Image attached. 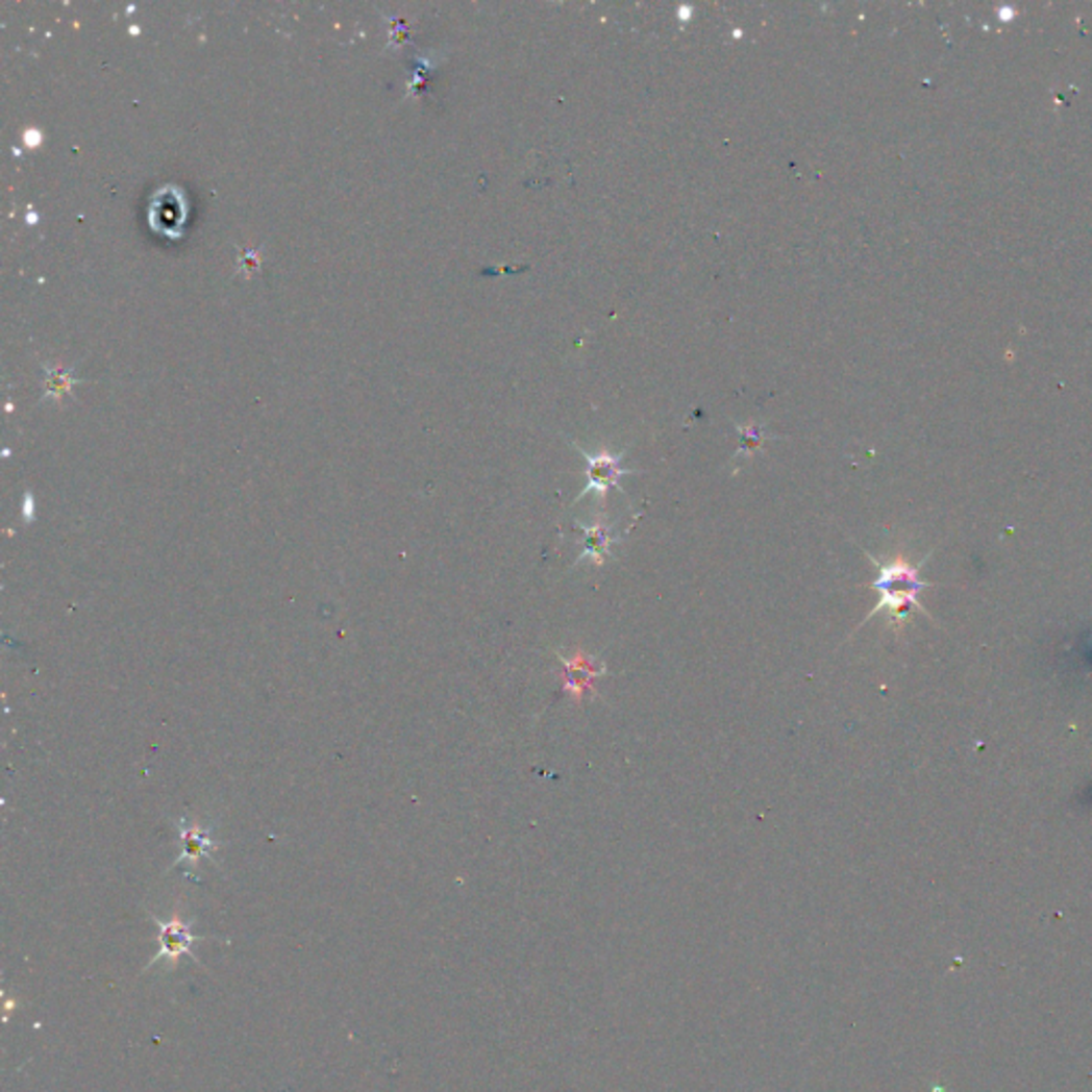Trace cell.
Listing matches in <instances>:
<instances>
[{"label": "cell", "mask_w": 1092, "mask_h": 1092, "mask_svg": "<svg viewBox=\"0 0 1092 1092\" xmlns=\"http://www.w3.org/2000/svg\"><path fill=\"white\" fill-rule=\"evenodd\" d=\"M24 142H26L28 146H36V144L41 142V132H39L36 128H28V130L24 132Z\"/></svg>", "instance_id": "cell-8"}, {"label": "cell", "mask_w": 1092, "mask_h": 1092, "mask_svg": "<svg viewBox=\"0 0 1092 1092\" xmlns=\"http://www.w3.org/2000/svg\"><path fill=\"white\" fill-rule=\"evenodd\" d=\"M150 918L158 926L160 949H158V953L154 955V959L148 963L144 973L150 971L154 965H158L163 961L169 963L171 967H175L181 955H191V959L197 961V955L193 951V945L203 941L205 937L193 933V922L181 920L179 916H173L171 920H160L158 916H150Z\"/></svg>", "instance_id": "cell-3"}, {"label": "cell", "mask_w": 1092, "mask_h": 1092, "mask_svg": "<svg viewBox=\"0 0 1092 1092\" xmlns=\"http://www.w3.org/2000/svg\"><path fill=\"white\" fill-rule=\"evenodd\" d=\"M869 560L879 570V574H877V578L873 580L871 587L875 591H879L882 598H879L877 606L867 615V619H864L860 625H864L871 617H875L882 611H888L890 621H896V623L904 621L909 611L926 613L924 606L920 604L918 596H920L922 589L933 587V582H926V580L920 578V566L909 564V560H904L902 555H896L888 564L875 560L873 555H869Z\"/></svg>", "instance_id": "cell-1"}, {"label": "cell", "mask_w": 1092, "mask_h": 1092, "mask_svg": "<svg viewBox=\"0 0 1092 1092\" xmlns=\"http://www.w3.org/2000/svg\"><path fill=\"white\" fill-rule=\"evenodd\" d=\"M45 380H48V387H45V395L48 397L50 395L60 397L75 382V378H71V372H60V370H50V368H45Z\"/></svg>", "instance_id": "cell-7"}, {"label": "cell", "mask_w": 1092, "mask_h": 1092, "mask_svg": "<svg viewBox=\"0 0 1092 1092\" xmlns=\"http://www.w3.org/2000/svg\"><path fill=\"white\" fill-rule=\"evenodd\" d=\"M578 529L582 531V553L580 557L574 562L580 564L585 560H589L594 566H604L606 557L611 555V546L619 540V533L615 531V525H609L606 521L598 519L591 525H582L578 523Z\"/></svg>", "instance_id": "cell-5"}, {"label": "cell", "mask_w": 1092, "mask_h": 1092, "mask_svg": "<svg viewBox=\"0 0 1092 1092\" xmlns=\"http://www.w3.org/2000/svg\"><path fill=\"white\" fill-rule=\"evenodd\" d=\"M179 843H181V853L173 862V867H181V864L195 867V864H199V860L212 858L214 849L218 847L216 841L212 839V828L191 826L187 819H179Z\"/></svg>", "instance_id": "cell-6"}, {"label": "cell", "mask_w": 1092, "mask_h": 1092, "mask_svg": "<svg viewBox=\"0 0 1092 1092\" xmlns=\"http://www.w3.org/2000/svg\"><path fill=\"white\" fill-rule=\"evenodd\" d=\"M585 457H587V489L578 495V499H582L589 493H598L600 497H604L611 487L619 485L621 476L629 474V470L621 468V454L619 457H613V454L609 452H600V454L585 452Z\"/></svg>", "instance_id": "cell-4"}, {"label": "cell", "mask_w": 1092, "mask_h": 1092, "mask_svg": "<svg viewBox=\"0 0 1092 1092\" xmlns=\"http://www.w3.org/2000/svg\"><path fill=\"white\" fill-rule=\"evenodd\" d=\"M150 226L167 238H181L189 220V197L175 184H165L154 191L148 209Z\"/></svg>", "instance_id": "cell-2"}]
</instances>
